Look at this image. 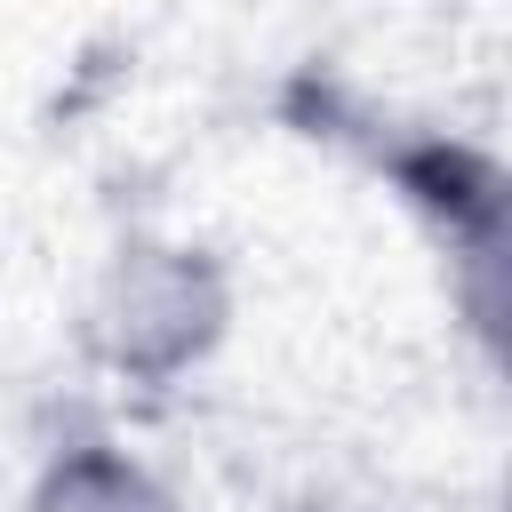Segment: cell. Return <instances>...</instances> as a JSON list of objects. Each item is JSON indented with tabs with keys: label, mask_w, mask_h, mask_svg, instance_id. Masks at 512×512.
<instances>
[{
	"label": "cell",
	"mask_w": 512,
	"mask_h": 512,
	"mask_svg": "<svg viewBox=\"0 0 512 512\" xmlns=\"http://www.w3.org/2000/svg\"><path fill=\"white\" fill-rule=\"evenodd\" d=\"M224 328H232L224 264L200 240H160V232L120 240L88 288V312H80L88 360L136 392H168L192 368H208Z\"/></svg>",
	"instance_id": "cell-1"
},
{
	"label": "cell",
	"mask_w": 512,
	"mask_h": 512,
	"mask_svg": "<svg viewBox=\"0 0 512 512\" xmlns=\"http://www.w3.org/2000/svg\"><path fill=\"white\" fill-rule=\"evenodd\" d=\"M16 512H184V504L136 448H120V440H64L32 472Z\"/></svg>",
	"instance_id": "cell-2"
},
{
	"label": "cell",
	"mask_w": 512,
	"mask_h": 512,
	"mask_svg": "<svg viewBox=\"0 0 512 512\" xmlns=\"http://www.w3.org/2000/svg\"><path fill=\"white\" fill-rule=\"evenodd\" d=\"M288 512H376L368 496H344V488H312V496H296Z\"/></svg>",
	"instance_id": "cell-3"
}]
</instances>
